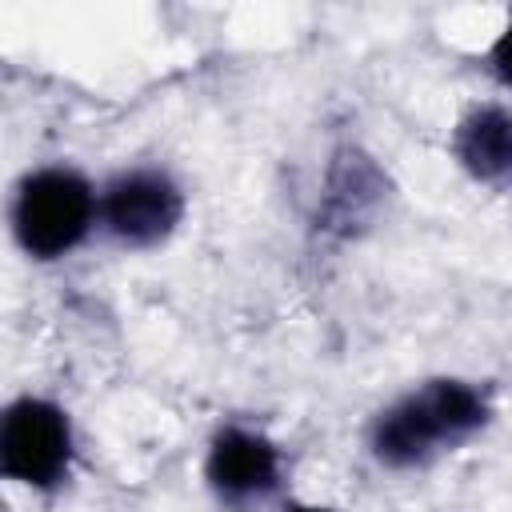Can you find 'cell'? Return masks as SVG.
I'll return each instance as SVG.
<instances>
[{"instance_id":"obj_1","label":"cell","mask_w":512,"mask_h":512,"mask_svg":"<svg viewBox=\"0 0 512 512\" xmlns=\"http://www.w3.org/2000/svg\"><path fill=\"white\" fill-rule=\"evenodd\" d=\"M496 416L492 392L464 376H428L388 400L368 424V456L388 472L428 468L460 452Z\"/></svg>"},{"instance_id":"obj_2","label":"cell","mask_w":512,"mask_h":512,"mask_svg":"<svg viewBox=\"0 0 512 512\" xmlns=\"http://www.w3.org/2000/svg\"><path fill=\"white\" fill-rule=\"evenodd\" d=\"M8 224L28 260L56 264L100 228V188L72 164L28 168L12 188Z\"/></svg>"},{"instance_id":"obj_3","label":"cell","mask_w":512,"mask_h":512,"mask_svg":"<svg viewBox=\"0 0 512 512\" xmlns=\"http://www.w3.org/2000/svg\"><path fill=\"white\" fill-rule=\"evenodd\" d=\"M76 428L64 404L24 392L0 416V472L4 480L52 496L72 480Z\"/></svg>"},{"instance_id":"obj_4","label":"cell","mask_w":512,"mask_h":512,"mask_svg":"<svg viewBox=\"0 0 512 512\" xmlns=\"http://www.w3.org/2000/svg\"><path fill=\"white\" fill-rule=\"evenodd\" d=\"M188 216L184 184L160 164H132L100 184V232L128 252L168 244Z\"/></svg>"},{"instance_id":"obj_5","label":"cell","mask_w":512,"mask_h":512,"mask_svg":"<svg viewBox=\"0 0 512 512\" xmlns=\"http://www.w3.org/2000/svg\"><path fill=\"white\" fill-rule=\"evenodd\" d=\"M204 488L224 512H252L284 484L280 444L240 420H224L204 444Z\"/></svg>"},{"instance_id":"obj_6","label":"cell","mask_w":512,"mask_h":512,"mask_svg":"<svg viewBox=\"0 0 512 512\" xmlns=\"http://www.w3.org/2000/svg\"><path fill=\"white\" fill-rule=\"evenodd\" d=\"M448 152L468 180L488 188L512 184V108L496 100L472 104L456 120L448 136Z\"/></svg>"},{"instance_id":"obj_7","label":"cell","mask_w":512,"mask_h":512,"mask_svg":"<svg viewBox=\"0 0 512 512\" xmlns=\"http://www.w3.org/2000/svg\"><path fill=\"white\" fill-rule=\"evenodd\" d=\"M380 196H384V176L372 164V156L344 148L336 156V168L324 192V228H336L348 236L356 224H364L376 212Z\"/></svg>"},{"instance_id":"obj_8","label":"cell","mask_w":512,"mask_h":512,"mask_svg":"<svg viewBox=\"0 0 512 512\" xmlns=\"http://www.w3.org/2000/svg\"><path fill=\"white\" fill-rule=\"evenodd\" d=\"M488 68H492L496 84H500L504 92H512V12L504 16L500 32H496L492 44H488Z\"/></svg>"},{"instance_id":"obj_9","label":"cell","mask_w":512,"mask_h":512,"mask_svg":"<svg viewBox=\"0 0 512 512\" xmlns=\"http://www.w3.org/2000/svg\"><path fill=\"white\" fill-rule=\"evenodd\" d=\"M280 512H340V508H332V504H312V500H292V504H284Z\"/></svg>"}]
</instances>
